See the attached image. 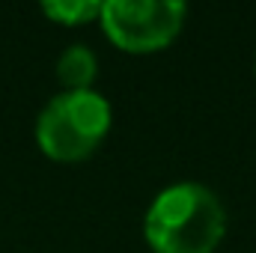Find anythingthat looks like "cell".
Segmentation results:
<instances>
[{
    "label": "cell",
    "mask_w": 256,
    "mask_h": 253,
    "mask_svg": "<svg viewBox=\"0 0 256 253\" xmlns=\"http://www.w3.org/2000/svg\"><path fill=\"white\" fill-rule=\"evenodd\" d=\"M188 6L182 0H108L98 24L104 36L126 54H155L170 48L185 27Z\"/></svg>",
    "instance_id": "3"
},
{
    "label": "cell",
    "mask_w": 256,
    "mask_h": 253,
    "mask_svg": "<svg viewBox=\"0 0 256 253\" xmlns=\"http://www.w3.org/2000/svg\"><path fill=\"white\" fill-rule=\"evenodd\" d=\"M254 74H256V54H254Z\"/></svg>",
    "instance_id": "6"
},
{
    "label": "cell",
    "mask_w": 256,
    "mask_h": 253,
    "mask_svg": "<svg viewBox=\"0 0 256 253\" xmlns=\"http://www.w3.org/2000/svg\"><path fill=\"white\" fill-rule=\"evenodd\" d=\"M226 236V208L202 182H173L155 194L143 214L152 253H214Z\"/></svg>",
    "instance_id": "1"
},
{
    "label": "cell",
    "mask_w": 256,
    "mask_h": 253,
    "mask_svg": "<svg viewBox=\"0 0 256 253\" xmlns=\"http://www.w3.org/2000/svg\"><path fill=\"white\" fill-rule=\"evenodd\" d=\"M98 60L86 45H68L57 60V78L66 90H92Z\"/></svg>",
    "instance_id": "4"
},
{
    "label": "cell",
    "mask_w": 256,
    "mask_h": 253,
    "mask_svg": "<svg viewBox=\"0 0 256 253\" xmlns=\"http://www.w3.org/2000/svg\"><path fill=\"white\" fill-rule=\"evenodd\" d=\"M114 126L110 102L96 90H63L36 120V143L51 161L74 164L90 158Z\"/></svg>",
    "instance_id": "2"
},
{
    "label": "cell",
    "mask_w": 256,
    "mask_h": 253,
    "mask_svg": "<svg viewBox=\"0 0 256 253\" xmlns=\"http://www.w3.org/2000/svg\"><path fill=\"white\" fill-rule=\"evenodd\" d=\"M42 12L57 24L78 27L86 21H98L102 3H96V0H48V3H42Z\"/></svg>",
    "instance_id": "5"
}]
</instances>
